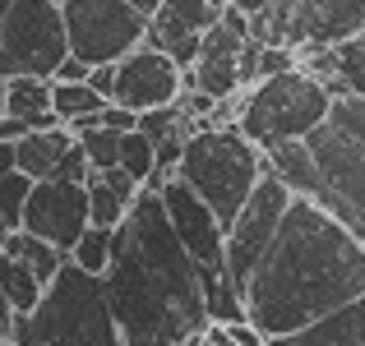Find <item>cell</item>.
I'll return each mask as SVG.
<instances>
[{
  "label": "cell",
  "mask_w": 365,
  "mask_h": 346,
  "mask_svg": "<svg viewBox=\"0 0 365 346\" xmlns=\"http://www.w3.org/2000/svg\"><path fill=\"white\" fill-rule=\"evenodd\" d=\"M185 346H236V342H232V332H227V323H208V328L195 332Z\"/></svg>",
  "instance_id": "cell-28"
},
{
  "label": "cell",
  "mask_w": 365,
  "mask_h": 346,
  "mask_svg": "<svg viewBox=\"0 0 365 346\" xmlns=\"http://www.w3.org/2000/svg\"><path fill=\"white\" fill-rule=\"evenodd\" d=\"M0 346H9V323L0 319Z\"/></svg>",
  "instance_id": "cell-35"
},
{
  "label": "cell",
  "mask_w": 365,
  "mask_h": 346,
  "mask_svg": "<svg viewBox=\"0 0 365 346\" xmlns=\"http://www.w3.org/2000/svg\"><path fill=\"white\" fill-rule=\"evenodd\" d=\"M250 323L268 342L365 295V240L324 204L296 194L268 254L241 286Z\"/></svg>",
  "instance_id": "cell-1"
},
{
  "label": "cell",
  "mask_w": 365,
  "mask_h": 346,
  "mask_svg": "<svg viewBox=\"0 0 365 346\" xmlns=\"http://www.w3.org/2000/svg\"><path fill=\"white\" fill-rule=\"evenodd\" d=\"M176 176H185L199 194L213 204V213L222 217V226L232 231L250 194L259 189V180L268 176V152L241 130V125H204L190 134L185 162Z\"/></svg>",
  "instance_id": "cell-4"
},
{
  "label": "cell",
  "mask_w": 365,
  "mask_h": 346,
  "mask_svg": "<svg viewBox=\"0 0 365 346\" xmlns=\"http://www.w3.org/2000/svg\"><path fill=\"white\" fill-rule=\"evenodd\" d=\"M0 286H5L14 314H33L37 305H42V295H46V282L19 254H9V249H0Z\"/></svg>",
  "instance_id": "cell-18"
},
{
  "label": "cell",
  "mask_w": 365,
  "mask_h": 346,
  "mask_svg": "<svg viewBox=\"0 0 365 346\" xmlns=\"http://www.w3.org/2000/svg\"><path fill=\"white\" fill-rule=\"evenodd\" d=\"M185 88H190L185 65L176 56H167L162 46L143 42L139 51L116 61V93H111V102L143 115V111H158V107H176L185 98Z\"/></svg>",
  "instance_id": "cell-10"
},
{
  "label": "cell",
  "mask_w": 365,
  "mask_h": 346,
  "mask_svg": "<svg viewBox=\"0 0 365 346\" xmlns=\"http://www.w3.org/2000/svg\"><path fill=\"white\" fill-rule=\"evenodd\" d=\"M120 167L130 171L139 185H148V180L158 176V143H153L143 130L120 134Z\"/></svg>",
  "instance_id": "cell-23"
},
{
  "label": "cell",
  "mask_w": 365,
  "mask_h": 346,
  "mask_svg": "<svg viewBox=\"0 0 365 346\" xmlns=\"http://www.w3.org/2000/svg\"><path fill=\"white\" fill-rule=\"evenodd\" d=\"M296 189L268 167V176L259 180V189L250 194V204L241 208L236 226L227 231V282L241 291L245 277L255 273V263L268 254V245L277 240V231L287 222V208H292Z\"/></svg>",
  "instance_id": "cell-9"
},
{
  "label": "cell",
  "mask_w": 365,
  "mask_h": 346,
  "mask_svg": "<svg viewBox=\"0 0 365 346\" xmlns=\"http://www.w3.org/2000/svg\"><path fill=\"white\" fill-rule=\"evenodd\" d=\"M329 111H333V88L319 74H310L305 65H296V70H282L273 79H259L255 88H245L236 125L264 152H273L282 143L310 139Z\"/></svg>",
  "instance_id": "cell-5"
},
{
  "label": "cell",
  "mask_w": 365,
  "mask_h": 346,
  "mask_svg": "<svg viewBox=\"0 0 365 346\" xmlns=\"http://www.w3.org/2000/svg\"><path fill=\"white\" fill-rule=\"evenodd\" d=\"M51 107H56V115H61L65 125H74L79 115L102 111V107H107V98H102L93 83H56L51 79Z\"/></svg>",
  "instance_id": "cell-20"
},
{
  "label": "cell",
  "mask_w": 365,
  "mask_h": 346,
  "mask_svg": "<svg viewBox=\"0 0 365 346\" xmlns=\"http://www.w3.org/2000/svg\"><path fill=\"white\" fill-rule=\"evenodd\" d=\"M130 5H139V9H143V14H153V9H158V5H162V0H130Z\"/></svg>",
  "instance_id": "cell-34"
},
{
  "label": "cell",
  "mask_w": 365,
  "mask_h": 346,
  "mask_svg": "<svg viewBox=\"0 0 365 346\" xmlns=\"http://www.w3.org/2000/svg\"><path fill=\"white\" fill-rule=\"evenodd\" d=\"M222 5H241V0H222Z\"/></svg>",
  "instance_id": "cell-36"
},
{
  "label": "cell",
  "mask_w": 365,
  "mask_h": 346,
  "mask_svg": "<svg viewBox=\"0 0 365 346\" xmlns=\"http://www.w3.org/2000/svg\"><path fill=\"white\" fill-rule=\"evenodd\" d=\"M130 204H134V199L125 194V189L107 185V180H102L98 171L88 176V208H93V226H111V231H116V226L125 222V213H130Z\"/></svg>",
  "instance_id": "cell-21"
},
{
  "label": "cell",
  "mask_w": 365,
  "mask_h": 346,
  "mask_svg": "<svg viewBox=\"0 0 365 346\" xmlns=\"http://www.w3.org/2000/svg\"><path fill=\"white\" fill-rule=\"evenodd\" d=\"M268 167L365 240V93H338L319 130L273 148Z\"/></svg>",
  "instance_id": "cell-3"
},
{
  "label": "cell",
  "mask_w": 365,
  "mask_h": 346,
  "mask_svg": "<svg viewBox=\"0 0 365 346\" xmlns=\"http://www.w3.org/2000/svg\"><path fill=\"white\" fill-rule=\"evenodd\" d=\"M222 0H162L148 19V42L162 46L167 56H176L180 65H195L199 51H204L208 28L222 19Z\"/></svg>",
  "instance_id": "cell-14"
},
{
  "label": "cell",
  "mask_w": 365,
  "mask_h": 346,
  "mask_svg": "<svg viewBox=\"0 0 365 346\" xmlns=\"http://www.w3.org/2000/svg\"><path fill=\"white\" fill-rule=\"evenodd\" d=\"M19 171V139H0V180Z\"/></svg>",
  "instance_id": "cell-30"
},
{
  "label": "cell",
  "mask_w": 365,
  "mask_h": 346,
  "mask_svg": "<svg viewBox=\"0 0 365 346\" xmlns=\"http://www.w3.org/2000/svg\"><path fill=\"white\" fill-rule=\"evenodd\" d=\"M158 189H162V204H167V217H171V226H176L180 245L195 254V263L204 268V277L227 273V226H222V217L213 213V204H208L185 176H167Z\"/></svg>",
  "instance_id": "cell-11"
},
{
  "label": "cell",
  "mask_w": 365,
  "mask_h": 346,
  "mask_svg": "<svg viewBox=\"0 0 365 346\" xmlns=\"http://www.w3.org/2000/svg\"><path fill=\"white\" fill-rule=\"evenodd\" d=\"M33 342L37 346H125L116 310H111L107 282L83 273L74 258L56 273L42 305L33 310Z\"/></svg>",
  "instance_id": "cell-6"
},
{
  "label": "cell",
  "mask_w": 365,
  "mask_h": 346,
  "mask_svg": "<svg viewBox=\"0 0 365 346\" xmlns=\"http://www.w3.org/2000/svg\"><path fill=\"white\" fill-rule=\"evenodd\" d=\"M107 295L125 346H180L208 323L204 268L180 245L158 185H143L116 226Z\"/></svg>",
  "instance_id": "cell-2"
},
{
  "label": "cell",
  "mask_w": 365,
  "mask_h": 346,
  "mask_svg": "<svg viewBox=\"0 0 365 346\" xmlns=\"http://www.w3.org/2000/svg\"><path fill=\"white\" fill-rule=\"evenodd\" d=\"M9 231H14V226H9V217H5V213H0V249H5V240H9Z\"/></svg>",
  "instance_id": "cell-33"
},
{
  "label": "cell",
  "mask_w": 365,
  "mask_h": 346,
  "mask_svg": "<svg viewBox=\"0 0 365 346\" xmlns=\"http://www.w3.org/2000/svg\"><path fill=\"white\" fill-rule=\"evenodd\" d=\"M245 51H250V14L241 5H227L222 19L208 28L199 61L190 65V88H204L208 98H217V102L245 93V83H241Z\"/></svg>",
  "instance_id": "cell-12"
},
{
  "label": "cell",
  "mask_w": 365,
  "mask_h": 346,
  "mask_svg": "<svg viewBox=\"0 0 365 346\" xmlns=\"http://www.w3.org/2000/svg\"><path fill=\"white\" fill-rule=\"evenodd\" d=\"M365 33V0H296L292 46H338Z\"/></svg>",
  "instance_id": "cell-15"
},
{
  "label": "cell",
  "mask_w": 365,
  "mask_h": 346,
  "mask_svg": "<svg viewBox=\"0 0 365 346\" xmlns=\"http://www.w3.org/2000/svg\"><path fill=\"white\" fill-rule=\"evenodd\" d=\"M79 143H83V152H88L93 171H107V167H116V162H120V134L107 130V125H93V130H83Z\"/></svg>",
  "instance_id": "cell-24"
},
{
  "label": "cell",
  "mask_w": 365,
  "mask_h": 346,
  "mask_svg": "<svg viewBox=\"0 0 365 346\" xmlns=\"http://www.w3.org/2000/svg\"><path fill=\"white\" fill-rule=\"evenodd\" d=\"M88 83L111 102V93H116V65H93V79H88Z\"/></svg>",
  "instance_id": "cell-29"
},
{
  "label": "cell",
  "mask_w": 365,
  "mask_h": 346,
  "mask_svg": "<svg viewBox=\"0 0 365 346\" xmlns=\"http://www.w3.org/2000/svg\"><path fill=\"white\" fill-rule=\"evenodd\" d=\"M70 51L88 65H116L148 42V19L130 0H61Z\"/></svg>",
  "instance_id": "cell-8"
},
{
  "label": "cell",
  "mask_w": 365,
  "mask_h": 346,
  "mask_svg": "<svg viewBox=\"0 0 365 346\" xmlns=\"http://www.w3.org/2000/svg\"><path fill=\"white\" fill-rule=\"evenodd\" d=\"M329 88H333V98H338V93H365V33L333 46V79H329Z\"/></svg>",
  "instance_id": "cell-19"
},
{
  "label": "cell",
  "mask_w": 365,
  "mask_h": 346,
  "mask_svg": "<svg viewBox=\"0 0 365 346\" xmlns=\"http://www.w3.org/2000/svg\"><path fill=\"white\" fill-rule=\"evenodd\" d=\"M5 111H9V79L0 74V120H5Z\"/></svg>",
  "instance_id": "cell-32"
},
{
  "label": "cell",
  "mask_w": 365,
  "mask_h": 346,
  "mask_svg": "<svg viewBox=\"0 0 365 346\" xmlns=\"http://www.w3.org/2000/svg\"><path fill=\"white\" fill-rule=\"evenodd\" d=\"M9 346H14V342H9Z\"/></svg>",
  "instance_id": "cell-37"
},
{
  "label": "cell",
  "mask_w": 365,
  "mask_h": 346,
  "mask_svg": "<svg viewBox=\"0 0 365 346\" xmlns=\"http://www.w3.org/2000/svg\"><path fill=\"white\" fill-rule=\"evenodd\" d=\"M93 226V208H88V185L79 180H37L24 208V231L51 240L70 254L79 245V236Z\"/></svg>",
  "instance_id": "cell-13"
},
{
  "label": "cell",
  "mask_w": 365,
  "mask_h": 346,
  "mask_svg": "<svg viewBox=\"0 0 365 346\" xmlns=\"http://www.w3.org/2000/svg\"><path fill=\"white\" fill-rule=\"evenodd\" d=\"M107 130H116V134H130V130H139V111H130V107H120V102H107L98 115Z\"/></svg>",
  "instance_id": "cell-26"
},
{
  "label": "cell",
  "mask_w": 365,
  "mask_h": 346,
  "mask_svg": "<svg viewBox=\"0 0 365 346\" xmlns=\"http://www.w3.org/2000/svg\"><path fill=\"white\" fill-rule=\"evenodd\" d=\"M111 254H116V231H111V226H88L79 236V245L70 249L74 263H79L83 273H98V277H107Z\"/></svg>",
  "instance_id": "cell-22"
},
{
  "label": "cell",
  "mask_w": 365,
  "mask_h": 346,
  "mask_svg": "<svg viewBox=\"0 0 365 346\" xmlns=\"http://www.w3.org/2000/svg\"><path fill=\"white\" fill-rule=\"evenodd\" d=\"M33 185L37 180L33 176H24V171H14V176H5L0 180V213L9 217V226H24V208H28V194H33Z\"/></svg>",
  "instance_id": "cell-25"
},
{
  "label": "cell",
  "mask_w": 365,
  "mask_h": 346,
  "mask_svg": "<svg viewBox=\"0 0 365 346\" xmlns=\"http://www.w3.org/2000/svg\"><path fill=\"white\" fill-rule=\"evenodd\" d=\"M70 56L61 0H0V74L5 79H56Z\"/></svg>",
  "instance_id": "cell-7"
},
{
  "label": "cell",
  "mask_w": 365,
  "mask_h": 346,
  "mask_svg": "<svg viewBox=\"0 0 365 346\" xmlns=\"http://www.w3.org/2000/svg\"><path fill=\"white\" fill-rule=\"evenodd\" d=\"M24 134H33L28 120H19V115H5V120H0V139H24Z\"/></svg>",
  "instance_id": "cell-31"
},
{
  "label": "cell",
  "mask_w": 365,
  "mask_h": 346,
  "mask_svg": "<svg viewBox=\"0 0 365 346\" xmlns=\"http://www.w3.org/2000/svg\"><path fill=\"white\" fill-rule=\"evenodd\" d=\"M74 143H79V134H74L70 125H51V130L24 134V139H19V171L33 176V180H51Z\"/></svg>",
  "instance_id": "cell-17"
},
{
  "label": "cell",
  "mask_w": 365,
  "mask_h": 346,
  "mask_svg": "<svg viewBox=\"0 0 365 346\" xmlns=\"http://www.w3.org/2000/svg\"><path fill=\"white\" fill-rule=\"evenodd\" d=\"M268 346H365V295L333 314H324V319L305 323L301 332L273 337Z\"/></svg>",
  "instance_id": "cell-16"
},
{
  "label": "cell",
  "mask_w": 365,
  "mask_h": 346,
  "mask_svg": "<svg viewBox=\"0 0 365 346\" xmlns=\"http://www.w3.org/2000/svg\"><path fill=\"white\" fill-rule=\"evenodd\" d=\"M93 79V65L88 61H79V56H65V61H61V70H56V83H88Z\"/></svg>",
  "instance_id": "cell-27"
}]
</instances>
